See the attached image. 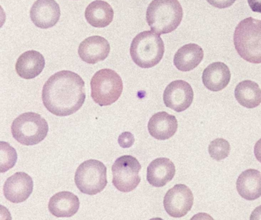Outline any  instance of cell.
I'll use <instances>...</instances> for the list:
<instances>
[{"label":"cell","mask_w":261,"mask_h":220,"mask_svg":"<svg viewBox=\"0 0 261 220\" xmlns=\"http://www.w3.org/2000/svg\"><path fill=\"white\" fill-rule=\"evenodd\" d=\"M250 218V220H261V205L252 212Z\"/></svg>","instance_id":"obj_29"},{"label":"cell","mask_w":261,"mask_h":220,"mask_svg":"<svg viewBox=\"0 0 261 220\" xmlns=\"http://www.w3.org/2000/svg\"><path fill=\"white\" fill-rule=\"evenodd\" d=\"M230 146L227 141L224 139H216L211 142L208 146V153L212 158L221 160L228 157Z\"/></svg>","instance_id":"obj_24"},{"label":"cell","mask_w":261,"mask_h":220,"mask_svg":"<svg viewBox=\"0 0 261 220\" xmlns=\"http://www.w3.org/2000/svg\"><path fill=\"white\" fill-rule=\"evenodd\" d=\"M135 142L134 134L129 131H125L119 136L118 143L123 148H130Z\"/></svg>","instance_id":"obj_25"},{"label":"cell","mask_w":261,"mask_h":220,"mask_svg":"<svg viewBox=\"0 0 261 220\" xmlns=\"http://www.w3.org/2000/svg\"><path fill=\"white\" fill-rule=\"evenodd\" d=\"M230 69L222 62H214L202 73V82L207 90L213 92L224 90L230 82Z\"/></svg>","instance_id":"obj_16"},{"label":"cell","mask_w":261,"mask_h":220,"mask_svg":"<svg viewBox=\"0 0 261 220\" xmlns=\"http://www.w3.org/2000/svg\"><path fill=\"white\" fill-rule=\"evenodd\" d=\"M114 12L111 5L103 0H96L88 5L85 10V18L95 28L109 25L114 19Z\"/></svg>","instance_id":"obj_21"},{"label":"cell","mask_w":261,"mask_h":220,"mask_svg":"<svg viewBox=\"0 0 261 220\" xmlns=\"http://www.w3.org/2000/svg\"><path fill=\"white\" fill-rule=\"evenodd\" d=\"M237 190L242 198L254 200L261 197V173L255 169L246 170L237 180Z\"/></svg>","instance_id":"obj_19"},{"label":"cell","mask_w":261,"mask_h":220,"mask_svg":"<svg viewBox=\"0 0 261 220\" xmlns=\"http://www.w3.org/2000/svg\"><path fill=\"white\" fill-rule=\"evenodd\" d=\"M60 16V6L55 0H37L30 10L32 21L35 25L42 29L56 25Z\"/></svg>","instance_id":"obj_12"},{"label":"cell","mask_w":261,"mask_h":220,"mask_svg":"<svg viewBox=\"0 0 261 220\" xmlns=\"http://www.w3.org/2000/svg\"><path fill=\"white\" fill-rule=\"evenodd\" d=\"M85 82L77 73L62 70L50 76L42 89L45 108L57 116H68L79 111L86 98Z\"/></svg>","instance_id":"obj_1"},{"label":"cell","mask_w":261,"mask_h":220,"mask_svg":"<svg viewBox=\"0 0 261 220\" xmlns=\"http://www.w3.org/2000/svg\"><path fill=\"white\" fill-rule=\"evenodd\" d=\"M175 167L173 162L166 157H160L152 160L147 168L146 180L155 187H162L173 179Z\"/></svg>","instance_id":"obj_15"},{"label":"cell","mask_w":261,"mask_h":220,"mask_svg":"<svg viewBox=\"0 0 261 220\" xmlns=\"http://www.w3.org/2000/svg\"><path fill=\"white\" fill-rule=\"evenodd\" d=\"M45 65V58L42 53L36 50H28L18 58L16 73L23 79H33L42 73Z\"/></svg>","instance_id":"obj_18"},{"label":"cell","mask_w":261,"mask_h":220,"mask_svg":"<svg viewBox=\"0 0 261 220\" xmlns=\"http://www.w3.org/2000/svg\"><path fill=\"white\" fill-rule=\"evenodd\" d=\"M33 178L25 172H17L9 177L4 186L7 200L13 203L25 202L33 191Z\"/></svg>","instance_id":"obj_11"},{"label":"cell","mask_w":261,"mask_h":220,"mask_svg":"<svg viewBox=\"0 0 261 220\" xmlns=\"http://www.w3.org/2000/svg\"><path fill=\"white\" fill-rule=\"evenodd\" d=\"M233 44L238 54L253 64L261 63V20H242L235 29Z\"/></svg>","instance_id":"obj_3"},{"label":"cell","mask_w":261,"mask_h":220,"mask_svg":"<svg viewBox=\"0 0 261 220\" xmlns=\"http://www.w3.org/2000/svg\"><path fill=\"white\" fill-rule=\"evenodd\" d=\"M13 138L27 146L37 145L46 138L48 125L43 117L36 113H25L18 116L11 126Z\"/></svg>","instance_id":"obj_6"},{"label":"cell","mask_w":261,"mask_h":220,"mask_svg":"<svg viewBox=\"0 0 261 220\" xmlns=\"http://www.w3.org/2000/svg\"><path fill=\"white\" fill-rule=\"evenodd\" d=\"M74 182L81 192L96 195L102 192L108 184L106 166L94 159L86 160L77 168Z\"/></svg>","instance_id":"obj_7"},{"label":"cell","mask_w":261,"mask_h":220,"mask_svg":"<svg viewBox=\"0 0 261 220\" xmlns=\"http://www.w3.org/2000/svg\"><path fill=\"white\" fill-rule=\"evenodd\" d=\"M17 161V153L7 142H1V173H5L15 166Z\"/></svg>","instance_id":"obj_23"},{"label":"cell","mask_w":261,"mask_h":220,"mask_svg":"<svg viewBox=\"0 0 261 220\" xmlns=\"http://www.w3.org/2000/svg\"><path fill=\"white\" fill-rule=\"evenodd\" d=\"M164 53V42L161 37L150 31L138 34L131 43V58L142 68L155 67L163 59Z\"/></svg>","instance_id":"obj_4"},{"label":"cell","mask_w":261,"mask_h":220,"mask_svg":"<svg viewBox=\"0 0 261 220\" xmlns=\"http://www.w3.org/2000/svg\"><path fill=\"white\" fill-rule=\"evenodd\" d=\"M254 154L258 161L261 163V139L255 144Z\"/></svg>","instance_id":"obj_28"},{"label":"cell","mask_w":261,"mask_h":220,"mask_svg":"<svg viewBox=\"0 0 261 220\" xmlns=\"http://www.w3.org/2000/svg\"><path fill=\"white\" fill-rule=\"evenodd\" d=\"M141 164L135 157L123 155L117 158L112 166L113 184L123 193L135 189L140 183Z\"/></svg>","instance_id":"obj_8"},{"label":"cell","mask_w":261,"mask_h":220,"mask_svg":"<svg viewBox=\"0 0 261 220\" xmlns=\"http://www.w3.org/2000/svg\"><path fill=\"white\" fill-rule=\"evenodd\" d=\"M91 97L100 106L114 103L121 96L123 80L111 69H102L94 73L91 80Z\"/></svg>","instance_id":"obj_5"},{"label":"cell","mask_w":261,"mask_h":220,"mask_svg":"<svg viewBox=\"0 0 261 220\" xmlns=\"http://www.w3.org/2000/svg\"><path fill=\"white\" fill-rule=\"evenodd\" d=\"M204 58V50L196 44H188L180 47L175 56L174 64L178 70L190 71L199 65Z\"/></svg>","instance_id":"obj_20"},{"label":"cell","mask_w":261,"mask_h":220,"mask_svg":"<svg viewBox=\"0 0 261 220\" xmlns=\"http://www.w3.org/2000/svg\"><path fill=\"white\" fill-rule=\"evenodd\" d=\"M194 92L186 81H172L166 87L163 93L165 105L171 109L180 113L187 109L193 102Z\"/></svg>","instance_id":"obj_10"},{"label":"cell","mask_w":261,"mask_h":220,"mask_svg":"<svg viewBox=\"0 0 261 220\" xmlns=\"http://www.w3.org/2000/svg\"><path fill=\"white\" fill-rule=\"evenodd\" d=\"M234 96L238 103L247 108H256L261 103V89L253 81L239 82L235 88Z\"/></svg>","instance_id":"obj_22"},{"label":"cell","mask_w":261,"mask_h":220,"mask_svg":"<svg viewBox=\"0 0 261 220\" xmlns=\"http://www.w3.org/2000/svg\"><path fill=\"white\" fill-rule=\"evenodd\" d=\"M80 208L79 197L71 192L62 191L50 199L48 209L56 217H71L75 215Z\"/></svg>","instance_id":"obj_17"},{"label":"cell","mask_w":261,"mask_h":220,"mask_svg":"<svg viewBox=\"0 0 261 220\" xmlns=\"http://www.w3.org/2000/svg\"><path fill=\"white\" fill-rule=\"evenodd\" d=\"M183 18V9L178 0H152L146 10V21L158 35L175 31Z\"/></svg>","instance_id":"obj_2"},{"label":"cell","mask_w":261,"mask_h":220,"mask_svg":"<svg viewBox=\"0 0 261 220\" xmlns=\"http://www.w3.org/2000/svg\"><path fill=\"white\" fill-rule=\"evenodd\" d=\"M193 203V194L185 184L175 185L168 190L163 200L166 212L175 218L185 216L192 209Z\"/></svg>","instance_id":"obj_9"},{"label":"cell","mask_w":261,"mask_h":220,"mask_svg":"<svg viewBox=\"0 0 261 220\" xmlns=\"http://www.w3.org/2000/svg\"><path fill=\"white\" fill-rule=\"evenodd\" d=\"M178 129V121L173 115L166 112L155 113L149 119L148 130L157 140H166L172 138Z\"/></svg>","instance_id":"obj_14"},{"label":"cell","mask_w":261,"mask_h":220,"mask_svg":"<svg viewBox=\"0 0 261 220\" xmlns=\"http://www.w3.org/2000/svg\"><path fill=\"white\" fill-rule=\"evenodd\" d=\"M111 45L103 37L91 36L84 40L79 47L81 59L90 64L105 61L110 53Z\"/></svg>","instance_id":"obj_13"},{"label":"cell","mask_w":261,"mask_h":220,"mask_svg":"<svg viewBox=\"0 0 261 220\" xmlns=\"http://www.w3.org/2000/svg\"><path fill=\"white\" fill-rule=\"evenodd\" d=\"M247 2L253 12L261 13V0H247Z\"/></svg>","instance_id":"obj_27"},{"label":"cell","mask_w":261,"mask_h":220,"mask_svg":"<svg viewBox=\"0 0 261 220\" xmlns=\"http://www.w3.org/2000/svg\"><path fill=\"white\" fill-rule=\"evenodd\" d=\"M207 2L214 7L218 9H226L231 6L236 0H207Z\"/></svg>","instance_id":"obj_26"}]
</instances>
